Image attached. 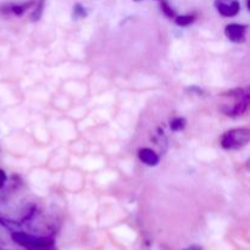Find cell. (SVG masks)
Returning <instances> with one entry per match:
<instances>
[{"instance_id": "277c9868", "label": "cell", "mask_w": 250, "mask_h": 250, "mask_svg": "<svg viewBox=\"0 0 250 250\" xmlns=\"http://www.w3.org/2000/svg\"><path fill=\"white\" fill-rule=\"evenodd\" d=\"M138 158L142 163L148 166H156L159 164V161H160V158H159L158 154L149 148L139 149Z\"/></svg>"}, {"instance_id": "3957f363", "label": "cell", "mask_w": 250, "mask_h": 250, "mask_svg": "<svg viewBox=\"0 0 250 250\" xmlns=\"http://www.w3.org/2000/svg\"><path fill=\"white\" fill-rule=\"evenodd\" d=\"M215 7L219 11L220 15L225 17H233L237 16L241 10V4H239L238 0H232L231 2H225L221 0H217L215 1Z\"/></svg>"}, {"instance_id": "7a4b0ae2", "label": "cell", "mask_w": 250, "mask_h": 250, "mask_svg": "<svg viewBox=\"0 0 250 250\" xmlns=\"http://www.w3.org/2000/svg\"><path fill=\"white\" fill-rule=\"evenodd\" d=\"M247 29L248 26L239 23H229L225 28V34L231 42L237 44L244 43L247 39Z\"/></svg>"}, {"instance_id": "9c48e42d", "label": "cell", "mask_w": 250, "mask_h": 250, "mask_svg": "<svg viewBox=\"0 0 250 250\" xmlns=\"http://www.w3.org/2000/svg\"><path fill=\"white\" fill-rule=\"evenodd\" d=\"M37 7L34 10V12L32 14V21H38L42 16V12H43V6H44V0H38V2H36Z\"/></svg>"}, {"instance_id": "52a82bcc", "label": "cell", "mask_w": 250, "mask_h": 250, "mask_svg": "<svg viewBox=\"0 0 250 250\" xmlns=\"http://www.w3.org/2000/svg\"><path fill=\"white\" fill-rule=\"evenodd\" d=\"M186 125H187V122H186L185 119H182V117H177V119H173L172 121H171L170 127L172 131H182V129L186 127Z\"/></svg>"}, {"instance_id": "ba28073f", "label": "cell", "mask_w": 250, "mask_h": 250, "mask_svg": "<svg viewBox=\"0 0 250 250\" xmlns=\"http://www.w3.org/2000/svg\"><path fill=\"white\" fill-rule=\"evenodd\" d=\"M88 15L87 12V9H85L83 5L81 4H76L75 6H73V19H83V17H85Z\"/></svg>"}, {"instance_id": "6da1fadb", "label": "cell", "mask_w": 250, "mask_h": 250, "mask_svg": "<svg viewBox=\"0 0 250 250\" xmlns=\"http://www.w3.org/2000/svg\"><path fill=\"white\" fill-rule=\"evenodd\" d=\"M250 141L248 128H233L227 131L221 138V146L227 150H237L246 146Z\"/></svg>"}, {"instance_id": "5b68a950", "label": "cell", "mask_w": 250, "mask_h": 250, "mask_svg": "<svg viewBox=\"0 0 250 250\" xmlns=\"http://www.w3.org/2000/svg\"><path fill=\"white\" fill-rule=\"evenodd\" d=\"M195 17L193 15H182V16H176L175 21L180 27H187L194 22Z\"/></svg>"}, {"instance_id": "8992f818", "label": "cell", "mask_w": 250, "mask_h": 250, "mask_svg": "<svg viewBox=\"0 0 250 250\" xmlns=\"http://www.w3.org/2000/svg\"><path fill=\"white\" fill-rule=\"evenodd\" d=\"M160 6H161V10H163L164 14H165L168 19H175L176 17L175 10L170 6V4H168L166 0H160Z\"/></svg>"}, {"instance_id": "30bf717a", "label": "cell", "mask_w": 250, "mask_h": 250, "mask_svg": "<svg viewBox=\"0 0 250 250\" xmlns=\"http://www.w3.org/2000/svg\"><path fill=\"white\" fill-rule=\"evenodd\" d=\"M133 1H136V2H139V1H146V0H133Z\"/></svg>"}]
</instances>
